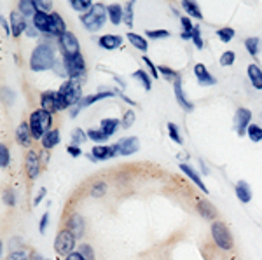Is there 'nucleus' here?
Returning a JSON list of instances; mask_svg holds the SVG:
<instances>
[{"label": "nucleus", "mask_w": 262, "mask_h": 260, "mask_svg": "<svg viewBox=\"0 0 262 260\" xmlns=\"http://www.w3.org/2000/svg\"><path fill=\"white\" fill-rule=\"evenodd\" d=\"M157 70H161V74H163L164 77H179L173 70H169L168 67H161V68H157Z\"/></svg>", "instance_id": "5fc2aeb1"}, {"label": "nucleus", "mask_w": 262, "mask_h": 260, "mask_svg": "<svg viewBox=\"0 0 262 260\" xmlns=\"http://www.w3.org/2000/svg\"><path fill=\"white\" fill-rule=\"evenodd\" d=\"M107 14L109 13H107V7L103 4H93V7L86 14L80 16V21H82V25L88 30L97 32L103 27V23L107 20Z\"/></svg>", "instance_id": "f03ea898"}, {"label": "nucleus", "mask_w": 262, "mask_h": 260, "mask_svg": "<svg viewBox=\"0 0 262 260\" xmlns=\"http://www.w3.org/2000/svg\"><path fill=\"white\" fill-rule=\"evenodd\" d=\"M173 89H175V96H177V101H179V103H180V107H182L184 110H187V112L194 110V105L191 103V101L186 98V93H184V89H182V82H180L179 77H177V79H175V84H173Z\"/></svg>", "instance_id": "9b49d317"}, {"label": "nucleus", "mask_w": 262, "mask_h": 260, "mask_svg": "<svg viewBox=\"0 0 262 260\" xmlns=\"http://www.w3.org/2000/svg\"><path fill=\"white\" fill-rule=\"evenodd\" d=\"M168 32L166 30H150V32H147V37H150V39H159V37H168Z\"/></svg>", "instance_id": "de8ad7c7"}, {"label": "nucleus", "mask_w": 262, "mask_h": 260, "mask_svg": "<svg viewBox=\"0 0 262 260\" xmlns=\"http://www.w3.org/2000/svg\"><path fill=\"white\" fill-rule=\"evenodd\" d=\"M143 61H145V63H147V67H149V70H150V74H152L154 79H157V75H159V74H157V68L152 65V61H150L147 56H143Z\"/></svg>", "instance_id": "603ef678"}, {"label": "nucleus", "mask_w": 262, "mask_h": 260, "mask_svg": "<svg viewBox=\"0 0 262 260\" xmlns=\"http://www.w3.org/2000/svg\"><path fill=\"white\" fill-rule=\"evenodd\" d=\"M199 211H201V215H203V217H206V218H213V217H215L213 206L206 203V201H201V203H199Z\"/></svg>", "instance_id": "473e14b6"}, {"label": "nucleus", "mask_w": 262, "mask_h": 260, "mask_svg": "<svg viewBox=\"0 0 262 260\" xmlns=\"http://www.w3.org/2000/svg\"><path fill=\"white\" fill-rule=\"evenodd\" d=\"M123 21L128 25V27H133V2H128L126 6H124V18Z\"/></svg>", "instance_id": "72a5a7b5"}, {"label": "nucleus", "mask_w": 262, "mask_h": 260, "mask_svg": "<svg viewBox=\"0 0 262 260\" xmlns=\"http://www.w3.org/2000/svg\"><path fill=\"white\" fill-rule=\"evenodd\" d=\"M248 137L252 142H260L262 140V127L257 124H250L248 126Z\"/></svg>", "instance_id": "2f4dec72"}, {"label": "nucleus", "mask_w": 262, "mask_h": 260, "mask_svg": "<svg viewBox=\"0 0 262 260\" xmlns=\"http://www.w3.org/2000/svg\"><path fill=\"white\" fill-rule=\"evenodd\" d=\"M65 68H66V74L75 80L77 77L84 75L86 65H84V60L80 54H73V56H65Z\"/></svg>", "instance_id": "0eeeda50"}, {"label": "nucleus", "mask_w": 262, "mask_h": 260, "mask_svg": "<svg viewBox=\"0 0 262 260\" xmlns=\"http://www.w3.org/2000/svg\"><path fill=\"white\" fill-rule=\"evenodd\" d=\"M73 246H75V234L70 229H65L61 232H58L56 241H54V250L60 255H66L68 257L72 253Z\"/></svg>", "instance_id": "423d86ee"}, {"label": "nucleus", "mask_w": 262, "mask_h": 260, "mask_svg": "<svg viewBox=\"0 0 262 260\" xmlns=\"http://www.w3.org/2000/svg\"><path fill=\"white\" fill-rule=\"evenodd\" d=\"M49 34L53 35H63L65 34V21L61 20V16L58 13L51 14V28H49Z\"/></svg>", "instance_id": "a211bd4d"}, {"label": "nucleus", "mask_w": 262, "mask_h": 260, "mask_svg": "<svg viewBox=\"0 0 262 260\" xmlns=\"http://www.w3.org/2000/svg\"><path fill=\"white\" fill-rule=\"evenodd\" d=\"M66 150H68V152L72 154L73 157H79L80 156V149L79 147H73V145H70V147L66 149Z\"/></svg>", "instance_id": "4d7b16f0"}, {"label": "nucleus", "mask_w": 262, "mask_h": 260, "mask_svg": "<svg viewBox=\"0 0 262 260\" xmlns=\"http://www.w3.org/2000/svg\"><path fill=\"white\" fill-rule=\"evenodd\" d=\"M133 122H135V112H126V113H124L123 126L124 127H130Z\"/></svg>", "instance_id": "49530a36"}, {"label": "nucleus", "mask_w": 262, "mask_h": 260, "mask_svg": "<svg viewBox=\"0 0 262 260\" xmlns=\"http://www.w3.org/2000/svg\"><path fill=\"white\" fill-rule=\"evenodd\" d=\"M47 220H49V213H44L42 215V218H40V227H39V229H40V232H46V227H47Z\"/></svg>", "instance_id": "864d4df0"}, {"label": "nucleus", "mask_w": 262, "mask_h": 260, "mask_svg": "<svg viewBox=\"0 0 262 260\" xmlns=\"http://www.w3.org/2000/svg\"><path fill=\"white\" fill-rule=\"evenodd\" d=\"M212 236H213V241L217 243V246H220L222 250H231L232 248V237H231L229 229L226 227V223L213 222L212 223Z\"/></svg>", "instance_id": "39448f33"}, {"label": "nucleus", "mask_w": 262, "mask_h": 260, "mask_svg": "<svg viewBox=\"0 0 262 260\" xmlns=\"http://www.w3.org/2000/svg\"><path fill=\"white\" fill-rule=\"evenodd\" d=\"M0 164H2V168H7V164H9V150L6 145L0 147Z\"/></svg>", "instance_id": "c03bdc74"}, {"label": "nucleus", "mask_w": 262, "mask_h": 260, "mask_svg": "<svg viewBox=\"0 0 262 260\" xmlns=\"http://www.w3.org/2000/svg\"><path fill=\"white\" fill-rule=\"evenodd\" d=\"M128 40L133 44V46L136 47V49H140V51H147V47H149V44H147V40L145 39H142L140 35H136V34H128Z\"/></svg>", "instance_id": "c85d7f7f"}, {"label": "nucleus", "mask_w": 262, "mask_h": 260, "mask_svg": "<svg viewBox=\"0 0 262 260\" xmlns=\"http://www.w3.org/2000/svg\"><path fill=\"white\" fill-rule=\"evenodd\" d=\"M40 105H42V110L46 112H56V101H54V93L49 91V93H44L42 98H40Z\"/></svg>", "instance_id": "4be33fe9"}, {"label": "nucleus", "mask_w": 262, "mask_h": 260, "mask_svg": "<svg viewBox=\"0 0 262 260\" xmlns=\"http://www.w3.org/2000/svg\"><path fill=\"white\" fill-rule=\"evenodd\" d=\"M2 27H4V34H6V35L13 34V32L9 30V27H7V23H6V20H4V18H2Z\"/></svg>", "instance_id": "052dcab7"}, {"label": "nucleus", "mask_w": 262, "mask_h": 260, "mask_svg": "<svg viewBox=\"0 0 262 260\" xmlns=\"http://www.w3.org/2000/svg\"><path fill=\"white\" fill-rule=\"evenodd\" d=\"M20 11L23 16H35L37 9H35V4L33 0H21L20 2Z\"/></svg>", "instance_id": "cd10ccee"}, {"label": "nucleus", "mask_w": 262, "mask_h": 260, "mask_svg": "<svg viewBox=\"0 0 262 260\" xmlns=\"http://www.w3.org/2000/svg\"><path fill=\"white\" fill-rule=\"evenodd\" d=\"M217 35H219L222 42H231V39L234 37V30H232V28H220V30L217 32Z\"/></svg>", "instance_id": "e433bc0d"}, {"label": "nucleus", "mask_w": 262, "mask_h": 260, "mask_svg": "<svg viewBox=\"0 0 262 260\" xmlns=\"http://www.w3.org/2000/svg\"><path fill=\"white\" fill-rule=\"evenodd\" d=\"M68 229L72 230L73 234H75V236H80V234H82V218L80 217H73L72 220H70V223H68Z\"/></svg>", "instance_id": "7c9ffc66"}, {"label": "nucleus", "mask_w": 262, "mask_h": 260, "mask_svg": "<svg viewBox=\"0 0 262 260\" xmlns=\"http://www.w3.org/2000/svg\"><path fill=\"white\" fill-rule=\"evenodd\" d=\"M54 65V51L49 44H40L35 47V51L32 53L30 67L33 72H42L47 70Z\"/></svg>", "instance_id": "f257e3e1"}, {"label": "nucleus", "mask_w": 262, "mask_h": 260, "mask_svg": "<svg viewBox=\"0 0 262 260\" xmlns=\"http://www.w3.org/2000/svg\"><path fill=\"white\" fill-rule=\"evenodd\" d=\"M27 173L28 178H32V180H35L37 175H39V156L33 150L27 154Z\"/></svg>", "instance_id": "dca6fc26"}, {"label": "nucleus", "mask_w": 262, "mask_h": 260, "mask_svg": "<svg viewBox=\"0 0 262 260\" xmlns=\"http://www.w3.org/2000/svg\"><path fill=\"white\" fill-rule=\"evenodd\" d=\"M27 258H28V251L18 250V251H13L11 255H7L6 260H27Z\"/></svg>", "instance_id": "37998d69"}, {"label": "nucleus", "mask_w": 262, "mask_h": 260, "mask_svg": "<svg viewBox=\"0 0 262 260\" xmlns=\"http://www.w3.org/2000/svg\"><path fill=\"white\" fill-rule=\"evenodd\" d=\"M73 142H75V144H82V142H86V135H84L82 129L73 131Z\"/></svg>", "instance_id": "8fccbe9b"}, {"label": "nucleus", "mask_w": 262, "mask_h": 260, "mask_svg": "<svg viewBox=\"0 0 262 260\" xmlns=\"http://www.w3.org/2000/svg\"><path fill=\"white\" fill-rule=\"evenodd\" d=\"M182 7H184V9L187 11V13L191 14V16L198 18V20H201V18H203L201 11H199V7H198V6H196V4H194V2H187V0H184V2H182Z\"/></svg>", "instance_id": "c756f323"}, {"label": "nucleus", "mask_w": 262, "mask_h": 260, "mask_svg": "<svg viewBox=\"0 0 262 260\" xmlns=\"http://www.w3.org/2000/svg\"><path fill=\"white\" fill-rule=\"evenodd\" d=\"M61 42V49H63L65 56H73V54H79V40L75 39V35L70 34V32H65L60 37Z\"/></svg>", "instance_id": "6e6552de"}, {"label": "nucleus", "mask_w": 262, "mask_h": 260, "mask_svg": "<svg viewBox=\"0 0 262 260\" xmlns=\"http://www.w3.org/2000/svg\"><path fill=\"white\" fill-rule=\"evenodd\" d=\"M58 142H60V133H58V129L47 131V133L44 135V138H42V145L46 149H53L54 145H58Z\"/></svg>", "instance_id": "a878e982"}, {"label": "nucleus", "mask_w": 262, "mask_h": 260, "mask_svg": "<svg viewBox=\"0 0 262 260\" xmlns=\"http://www.w3.org/2000/svg\"><path fill=\"white\" fill-rule=\"evenodd\" d=\"M168 131H169V137H171L173 142H177V144H182V137H180L179 129H177V126L173 122L168 124Z\"/></svg>", "instance_id": "ea45409f"}, {"label": "nucleus", "mask_w": 262, "mask_h": 260, "mask_svg": "<svg viewBox=\"0 0 262 260\" xmlns=\"http://www.w3.org/2000/svg\"><path fill=\"white\" fill-rule=\"evenodd\" d=\"M250 119H252V112H250L248 108H239V110L236 112L234 124H236V131H238L239 137L245 135L246 126H250Z\"/></svg>", "instance_id": "9d476101"}, {"label": "nucleus", "mask_w": 262, "mask_h": 260, "mask_svg": "<svg viewBox=\"0 0 262 260\" xmlns=\"http://www.w3.org/2000/svg\"><path fill=\"white\" fill-rule=\"evenodd\" d=\"M11 28H13V35H14V37H20L21 32L27 30V23H25L23 14L18 13V11L11 13Z\"/></svg>", "instance_id": "4468645a"}, {"label": "nucleus", "mask_w": 262, "mask_h": 260, "mask_svg": "<svg viewBox=\"0 0 262 260\" xmlns=\"http://www.w3.org/2000/svg\"><path fill=\"white\" fill-rule=\"evenodd\" d=\"M121 42H123V39L117 37V35H103L100 39V46L105 47V49H116L121 46Z\"/></svg>", "instance_id": "b1692460"}, {"label": "nucleus", "mask_w": 262, "mask_h": 260, "mask_svg": "<svg viewBox=\"0 0 262 260\" xmlns=\"http://www.w3.org/2000/svg\"><path fill=\"white\" fill-rule=\"evenodd\" d=\"M245 46H246V49H248L250 54H257V51H259V39H255V37L246 39Z\"/></svg>", "instance_id": "c9c22d12"}, {"label": "nucleus", "mask_w": 262, "mask_h": 260, "mask_svg": "<svg viewBox=\"0 0 262 260\" xmlns=\"http://www.w3.org/2000/svg\"><path fill=\"white\" fill-rule=\"evenodd\" d=\"M6 201L9 204H14V196H13V192H11V190H9V192H6Z\"/></svg>", "instance_id": "bf43d9fd"}, {"label": "nucleus", "mask_w": 262, "mask_h": 260, "mask_svg": "<svg viewBox=\"0 0 262 260\" xmlns=\"http://www.w3.org/2000/svg\"><path fill=\"white\" fill-rule=\"evenodd\" d=\"M133 77H135V79H140L143 82V87H145L147 91L150 89V86H152V84H150V77L145 74V72L143 70H138V72H135V74H133Z\"/></svg>", "instance_id": "4c0bfd02"}, {"label": "nucleus", "mask_w": 262, "mask_h": 260, "mask_svg": "<svg viewBox=\"0 0 262 260\" xmlns=\"http://www.w3.org/2000/svg\"><path fill=\"white\" fill-rule=\"evenodd\" d=\"M107 96H114V93H112V91H107V93H98V94H95V96H88L86 100H82V101H80L79 105H77V107H75V110L72 112V115L75 117V115H77V113H79V110H80V108H82V107H88V105L95 103V101L102 100V98H107Z\"/></svg>", "instance_id": "aec40b11"}, {"label": "nucleus", "mask_w": 262, "mask_h": 260, "mask_svg": "<svg viewBox=\"0 0 262 260\" xmlns=\"http://www.w3.org/2000/svg\"><path fill=\"white\" fill-rule=\"evenodd\" d=\"M79 253L82 255V257L86 258V260H95L93 248H91V246H88V244H82V246H80V251H79Z\"/></svg>", "instance_id": "a18cd8bd"}, {"label": "nucleus", "mask_w": 262, "mask_h": 260, "mask_svg": "<svg viewBox=\"0 0 262 260\" xmlns=\"http://www.w3.org/2000/svg\"><path fill=\"white\" fill-rule=\"evenodd\" d=\"M72 7L75 11H86V13H88V11H90L93 6H91V2H82V0H72Z\"/></svg>", "instance_id": "a19ab883"}, {"label": "nucleus", "mask_w": 262, "mask_h": 260, "mask_svg": "<svg viewBox=\"0 0 262 260\" xmlns=\"http://www.w3.org/2000/svg\"><path fill=\"white\" fill-rule=\"evenodd\" d=\"M33 27L39 28L40 32H47V34H49L51 14H46V13H40V11H37V14L33 16Z\"/></svg>", "instance_id": "2eb2a0df"}, {"label": "nucleus", "mask_w": 262, "mask_h": 260, "mask_svg": "<svg viewBox=\"0 0 262 260\" xmlns=\"http://www.w3.org/2000/svg\"><path fill=\"white\" fill-rule=\"evenodd\" d=\"M107 13H109V18L114 25H119L124 18V7H121L119 4H110L107 7Z\"/></svg>", "instance_id": "6ab92c4d"}, {"label": "nucleus", "mask_w": 262, "mask_h": 260, "mask_svg": "<svg viewBox=\"0 0 262 260\" xmlns=\"http://www.w3.org/2000/svg\"><path fill=\"white\" fill-rule=\"evenodd\" d=\"M117 126H119V120L117 119H103L102 120V131L107 135V137H112L116 133Z\"/></svg>", "instance_id": "bb28decb"}, {"label": "nucleus", "mask_w": 262, "mask_h": 260, "mask_svg": "<svg viewBox=\"0 0 262 260\" xmlns=\"http://www.w3.org/2000/svg\"><path fill=\"white\" fill-rule=\"evenodd\" d=\"M236 196L241 203H250L252 199V190H250V185L246 182H238L236 185Z\"/></svg>", "instance_id": "412c9836"}, {"label": "nucleus", "mask_w": 262, "mask_h": 260, "mask_svg": "<svg viewBox=\"0 0 262 260\" xmlns=\"http://www.w3.org/2000/svg\"><path fill=\"white\" fill-rule=\"evenodd\" d=\"M234 53L232 51H226V53L222 54V58H220V65L222 67H229V65L234 63Z\"/></svg>", "instance_id": "58836bf2"}, {"label": "nucleus", "mask_w": 262, "mask_h": 260, "mask_svg": "<svg viewBox=\"0 0 262 260\" xmlns=\"http://www.w3.org/2000/svg\"><path fill=\"white\" fill-rule=\"evenodd\" d=\"M88 137H90L93 142H98V144H100V142H105L107 138H109L102 129H91V131H88Z\"/></svg>", "instance_id": "f704fd0d"}, {"label": "nucleus", "mask_w": 262, "mask_h": 260, "mask_svg": "<svg viewBox=\"0 0 262 260\" xmlns=\"http://www.w3.org/2000/svg\"><path fill=\"white\" fill-rule=\"evenodd\" d=\"M248 77H250V80H252L253 87L262 89V72L257 65H250L248 67Z\"/></svg>", "instance_id": "393cba45"}, {"label": "nucleus", "mask_w": 262, "mask_h": 260, "mask_svg": "<svg viewBox=\"0 0 262 260\" xmlns=\"http://www.w3.org/2000/svg\"><path fill=\"white\" fill-rule=\"evenodd\" d=\"M51 126V113L46 112V110H35L30 115V129H32V135L35 138H44V135L47 133Z\"/></svg>", "instance_id": "7ed1b4c3"}, {"label": "nucleus", "mask_w": 262, "mask_h": 260, "mask_svg": "<svg viewBox=\"0 0 262 260\" xmlns=\"http://www.w3.org/2000/svg\"><path fill=\"white\" fill-rule=\"evenodd\" d=\"M46 196V189H40V192H39V196L35 197V201H33V204H39L40 201H42V197Z\"/></svg>", "instance_id": "13d9d810"}, {"label": "nucleus", "mask_w": 262, "mask_h": 260, "mask_svg": "<svg viewBox=\"0 0 262 260\" xmlns=\"http://www.w3.org/2000/svg\"><path fill=\"white\" fill-rule=\"evenodd\" d=\"M180 170H182L184 173H186L187 177H189L191 180H193L194 184H196V185L199 187V189H203V192H205V194H208V190H206L205 184H203V182H201V178H199V175L196 173V171L193 170V168L189 166V164H182V166H180Z\"/></svg>", "instance_id": "5701e85b"}, {"label": "nucleus", "mask_w": 262, "mask_h": 260, "mask_svg": "<svg viewBox=\"0 0 262 260\" xmlns=\"http://www.w3.org/2000/svg\"><path fill=\"white\" fill-rule=\"evenodd\" d=\"M32 129H30V124H25L21 122L20 126H18L16 129V140L20 145H23V147H30L32 144Z\"/></svg>", "instance_id": "ddd939ff"}, {"label": "nucleus", "mask_w": 262, "mask_h": 260, "mask_svg": "<svg viewBox=\"0 0 262 260\" xmlns=\"http://www.w3.org/2000/svg\"><path fill=\"white\" fill-rule=\"evenodd\" d=\"M114 147H116L117 154H121V156H131V154H135L136 150L140 149V144H138V138L131 137V138H124V140L117 142Z\"/></svg>", "instance_id": "1a4fd4ad"}, {"label": "nucleus", "mask_w": 262, "mask_h": 260, "mask_svg": "<svg viewBox=\"0 0 262 260\" xmlns=\"http://www.w3.org/2000/svg\"><path fill=\"white\" fill-rule=\"evenodd\" d=\"M58 93L63 96V100L66 101V107L75 105V103H80V101H82V89H80V84L77 82V80H73V79L66 80L63 86L60 87Z\"/></svg>", "instance_id": "20e7f679"}, {"label": "nucleus", "mask_w": 262, "mask_h": 260, "mask_svg": "<svg viewBox=\"0 0 262 260\" xmlns=\"http://www.w3.org/2000/svg\"><path fill=\"white\" fill-rule=\"evenodd\" d=\"M117 156V150L116 147H102V145H97L90 154V159L93 161H103V159H110V157Z\"/></svg>", "instance_id": "f8f14e48"}, {"label": "nucleus", "mask_w": 262, "mask_h": 260, "mask_svg": "<svg viewBox=\"0 0 262 260\" xmlns=\"http://www.w3.org/2000/svg\"><path fill=\"white\" fill-rule=\"evenodd\" d=\"M194 74H196L199 84H203V86H212V84H215V79L210 75V72L206 70L205 65L198 63L196 67H194Z\"/></svg>", "instance_id": "f3484780"}, {"label": "nucleus", "mask_w": 262, "mask_h": 260, "mask_svg": "<svg viewBox=\"0 0 262 260\" xmlns=\"http://www.w3.org/2000/svg\"><path fill=\"white\" fill-rule=\"evenodd\" d=\"M193 40H194V44H196L198 49H203V40H201V37H199V27H194V30H193Z\"/></svg>", "instance_id": "09e8293b"}, {"label": "nucleus", "mask_w": 262, "mask_h": 260, "mask_svg": "<svg viewBox=\"0 0 262 260\" xmlns=\"http://www.w3.org/2000/svg\"><path fill=\"white\" fill-rule=\"evenodd\" d=\"M66 260H86V258H84L82 255L79 253V251H72V253L66 257Z\"/></svg>", "instance_id": "6e6d98bb"}, {"label": "nucleus", "mask_w": 262, "mask_h": 260, "mask_svg": "<svg viewBox=\"0 0 262 260\" xmlns=\"http://www.w3.org/2000/svg\"><path fill=\"white\" fill-rule=\"evenodd\" d=\"M182 27H184V32H186V34H191V32L194 30V27H193V23H191V20L189 18H182Z\"/></svg>", "instance_id": "3c124183"}, {"label": "nucleus", "mask_w": 262, "mask_h": 260, "mask_svg": "<svg viewBox=\"0 0 262 260\" xmlns=\"http://www.w3.org/2000/svg\"><path fill=\"white\" fill-rule=\"evenodd\" d=\"M33 4H35V9L40 11V13H49L51 7H53V4L51 2H42V0H33Z\"/></svg>", "instance_id": "79ce46f5"}]
</instances>
